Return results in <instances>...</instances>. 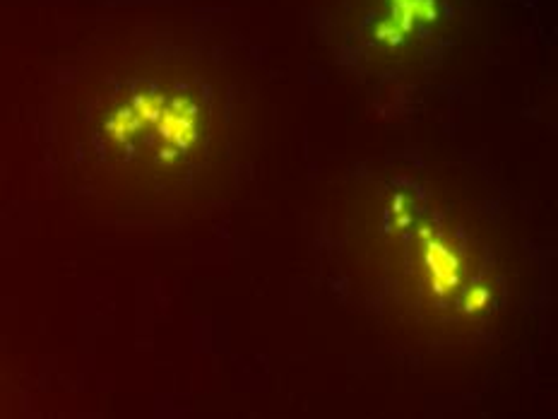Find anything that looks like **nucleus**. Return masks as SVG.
I'll return each instance as SVG.
<instances>
[{"mask_svg": "<svg viewBox=\"0 0 558 419\" xmlns=\"http://www.w3.org/2000/svg\"><path fill=\"white\" fill-rule=\"evenodd\" d=\"M388 229L395 234V249L414 256V268L433 299L460 297V309L477 316L489 306L491 289L465 287L472 270V239L465 229L450 224L445 212L431 210L421 200H414L412 210L388 208Z\"/></svg>", "mask_w": 558, "mask_h": 419, "instance_id": "nucleus-2", "label": "nucleus"}, {"mask_svg": "<svg viewBox=\"0 0 558 419\" xmlns=\"http://www.w3.org/2000/svg\"><path fill=\"white\" fill-rule=\"evenodd\" d=\"M215 135V106L200 82L133 78L109 94L92 140L111 169L162 191L191 184Z\"/></svg>", "mask_w": 558, "mask_h": 419, "instance_id": "nucleus-1", "label": "nucleus"}, {"mask_svg": "<svg viewBox=\"0 0 558 419\" xmlns=\"http://www.w3.org/2000/svg\"><path fill=\"white\" fill-rule=\"evenodd\" d=\"M436 15V0H381L371 39L388 44L390 49H400L407 41L424 37Z\"/></svg>", "mask_w": 558, "mask_h": 419, "instance_id": "nucleus-3", "label": "nucleus"}]
</instances>
